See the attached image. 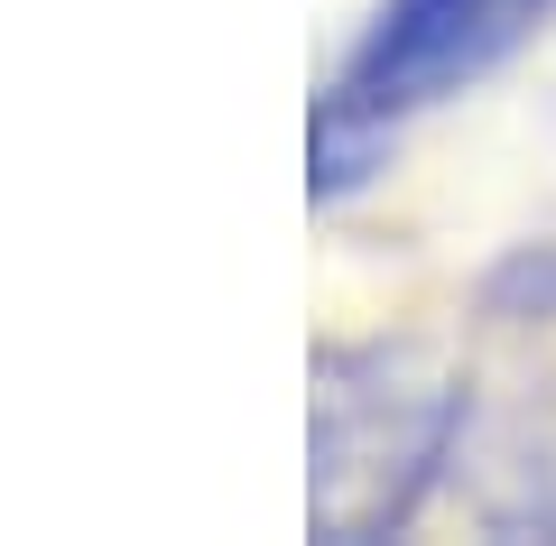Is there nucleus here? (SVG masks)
<instances>
[{
    "mask_svg": "<svg viewBox=\"0 0 556 546\" xmlns=\"http://www.w3.org/2000/svg\"><path fill=\"white\" fill-rule=\"evenodd\" d=\"M556 20V0H380V20L362 28L353 65L334 75V93L316 102L306 130V186L325 204L353 195L362 176L390 157L399 120L427 102L464 93L473 75H492L510 47H529Z\"/></svg>",
    "mask_w": 556,
    "mask_h": 546,
    "instance_id": "f257e3e1",
    "label": "nucleus"
},
{
    "mask_svg": "<svg viewBox=\"0 0 556 546\" xmlns=\"http://www.w3.org/2000/svg\"><path fill=\"white\" fill-rule=\"evenodd\" d=\"M464 427V390L427 352H325L316 371V537H390L445 472Z\"/></svg>",
    "mask_w": 556,
    "mask_h": 546,
    "instance_id": "f03ea898",
    "label": "nucleus"
}]
</instances>
